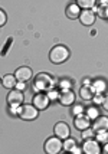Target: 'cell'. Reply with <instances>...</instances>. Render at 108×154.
<instances>
[{
  "label": "cell",
  "instance_id": "1",
  "mask_svg": "<svg viewBox=\"0 0 108 154\" xmlns=\"http://www.w3.org/2000/svg\"><path fill=\"white\" fill-rule=\"evenodd\" d=\"M69 58V49L63 45H56V46L52 48L51 54H49V59L52 63L55 65H59V63H63L65 60Z\"/></svg>",
  "mask_w": 108,
  "mask_h": 154
},
{
  "label": "cell",
  "instance_id": "2",
  "mask_svg": "<svg viewBox=\"0 0 108 154\" xmlns=\"http://www.w3.org/2000/svg\"><path fill=\"white\" fill-rule=\"evenodd\" d=\"M17 115L20 117L22 120L25 121H32L38 118V108L35 107L33 104L32 105H20L17 108Z\"/></svg>",
  "mask_w": 108,
  "mask_h": 154
},
{
  "label": "cell",
  "instance_id": "3",
  "mask_svg": "<svg viewBox=\"0 0 108 154\" xmlns=\"http://www.w3.org/2000/svg\"><path fill=\"white\" fill-rule=\"evenodd\" d=\"M43 147H45V151L48 154H58L62 150V140L58 138L56 135L51 137V138H48L45 141V146Z\"/></svg>",
  "mask_w": 108,
  "mask_h": 154
},
{
  "label": "cell",
  "instance_id": "4",
  "mask_svg": "<svg viewBox=\"0 0 108 154\" xmlns=\"http://www.w3.org/2000/svg\"><path fill=\"white\" fill-rule=\"evenodd\" d=\"M59 102H61L62 105H65V107H69V105H72L75 101V94L72 92V89L71 88H63L61 91V94H59Z\"/></svg>",
  "mask_w": 108,
  "mask_h": 154
},
{
  "label": "cell",
  "instance_id": "5",
  "mask_svg": "<svg viewBox=\"0 0 108 154\" xmlns=\"http://www.w3.org/2000/svg\"><path fill=\"white\" fill-rule=\"evenodd\" d=\"M25 100V97H23V92L22 91H17V89H13V91H10L9 95H7V102H9V105H12V107H20V104L23 102Z\"/></svg>",
  "mask_w": 108,
  "mask_h": 154
},
{
  "label": "cell",
  "instance_id": "6",
  "mask_svg": "<svg viewBox=\"0 0 108 154\" xmlns=\"http://www.w3.org/2000/svg\"><path fill=\"white\" fill-rule=\"evenodd\" d=\"M32 102L38 109H46L48 105H49V97L46 94H43V92H39V94H36L33 97Z\"/></svg>",
  "mask_w": 108,
  "mask_h": 154
},
{
  "label": "cell",
  "instance_id": "7",
  "mask_svg": "<svg viewBox=\"0 0 108 154\" xmlns=\"http://www.w3.org/2000/svg\"><path fill=\"white\" fill-rule=\"evenodd\" d=\"M54 133H55V135H56L58 138L65 140V138L69 137V127H68L66 122H58V124H55Z\"/></svg>",
  "mask_w": 108,
  "mask_h": 154
},
{
  "label": "cell",
  "instance_id": "8",
  "mask_svg": "<svg viewBox=\"0 0 108 154\" xmlns=\"http://www.w3.org/2000/svg\"><path fill=\"white\" fill-rule=\"evenodd\" d=\"M82 151L87 154H100L101 153V147L100 144L94 140H85L84 146H82Z\"/></svg>",
  "mask_w": 108,
  "mask_h": 154
},
{
  "label": "cell",
  "instance_id": "9",
  "mask_svg": "<svg viewBox=\"0 0 108 154\" xmlns=\"http://www.w3.org/2000/svg\"><path fill=\"white\" fill-rule=\"evenodd\" d=\"M14 76L19 82H27V81L32 78V69H29L27 66H20L16 69Z\"/></svg>",
  "mask_w": 108,
  "mask_h": 154
},
{
  "label": "cell",
  "instance_id": "10",
  "mask_svg": "<svg viewBox=\"0 0 108 154\" xmlns=\"http://www.w3.org/2000/svg\"><path fill=\"white\" fill-rule=\"evenodd\" d=\"M36 87L39 88V89H48V88H51L52 85V78L46 74H39L36 76Z\"/></svg>",
  "mask_w": 108,
  "mask_h": 154
},
{
  "label": "cell",
  "instance_id": "11",
  "mask_svg": "<svg viewBox=\"0 0 108 154\" xmlns=\"http://www.w3.org/2000/svg\"><path fill=\"white\" fill-rule=\"evenodd\" d=\"M92 130L95 133H102L108 130V117H97L92 124Z\"/></svg>",
  "mask_w": 108,
  "mask_h": 154
},
{
  "label": "cell",
  "instance_id": "12",
  "mask_svg": "<svg viewBox=\"0 0 108 154\" xmlns=\"http://www.w3.org/2000/svg\"><path fill=\"white\" fill-rule=\"evenodd\" d=\"M79 20H81L82 25H85V26H91V25H94L95 22V14L94 12H91L89 9H84L79 14Z\"/></svg>",
  "mask_w": 108,
  "mask_h": 154
},
{
  "label": "cell",
  "instance_id": "13",
  "mask_svg": "<svg viewBox=\"0 0 108 154\" xmlns=\"http://www.w3.org/2000/svg\"><path fill=\"white\" fill-rule=\"evenodd\" d=\"M75 127L76 130H85V128H89V120H88V117L85 115H78L76 118H75Z\"/></svg>",
  "mask_w": 108,
  "mask_h": 154
},
{
  "label": "cell",
  "instance_id": "14",
  "mask_svg": "<svg viewBox=\"0 0 108 154\" xmlns=\"http://www.w3.org/2000/svg\"><path fill=\"white\" fill-rule=\"evenodd\" d=\"M2 85L7 89H12L17 85V79H16V76L14 75H5L3 76V79H2Z\"/></svg>",
  "mask_w": 108,
  "mask_h": 154
},
{
  "label": "cell",
  "instance_id": "15",
  "mask_svg": "<svg viewBox=\"0 0 108 154\" xmlns=\"http://www.w3.org/2000/svg\"><path fill=\"white\" fill-rule=\"evenodd\" d=\"M79 14H81V10H79V6L76 3L69 5L66 7V16L69 19H76V17H79Z\"/></svg>",
  "mask_w": 108,
  "mask_h": 154
},
{
  "label": "cell",
  "instance_id": "16",
  "mask_svg": "<svg viewBox=\"0 0 108 154\" xmlns=\"http://www.w3.org/2000/svg\"><path fill=\"white\" fill-rule=\"evenodd\" d=\"M79 95H81V98L84 101H89L92 100V91L89 89L88 87H82L81 88V92H79Z\"/></svg>",
  "mask_w": 108,
  "mask_h": 154
},
{
  "label": "cell",
  "instance_id": "17",
  "mask_svg": "<svg viewBox=\"0 0 108 154\" xmlns=\"http://www.w3.org/2000/svg\"><path fill=\"white\" fill-rule=\"evenodd\" d=\"M95 2L97 0H76V5L82 9H91V7H94Z\"/></svg>",
  "mask_w": 108,
  "mask_h": 154
},
{
  "label": "cell",
  "instance_id": "18",
  "mask_svg": "<svg viewBox=\"0 0 108 154\" xmlns=\"http://www.w3.org/2000/svg\"><path fill=\"white\" fill-rule=\"evenodd\" d=\"M75 146H76V143H75L74 138H65V143L62 144V147L65 148L66 151H71V150H72Z\"/></svg>",
  "mask_w": 108,
  "mask_h": 154
},
{
  "label": "cell",
  "instance_id": "19",
  "mask_svg": "<svg viewBox=\"0 0 108 154\" xmlns=\"http://www.w3.org/2000/svg\"><path fill=\"white\" fill-rule=\"evenodd\" d=\"M94 135H95V131H94V130H89V128L82 130V138H84V140H91Z\"/></svg>",
  "mask_w": 108,
  "mask_h": 154
},
{
  "label": "cell",
  "instance_id": "20",
  "mask_svg": "<svg viewBox=\"0 0 108 154\" xmlns=\"http://www.w3.org/2000/svg\"><path fill=\"white\" fill-rule=\"evenodd\" d=\"M6 20H7V16H6V13L0 9V27L2 26H5V23H6Z\"/></svg>",
  "mask_w": 108,
  "mask_h": 154
},
{
  "label": "cell",
  "instance_id": "21",
  "mask_svg": "<svg viewBox=\"0 0 108 154\" xmlns=\"http://www.w3.org/2000/svg\"><path fill=\"white\" fill-rule=\"evenodd\" d=\"M100 141H107V134H105V131H102V133H98V137H97Z\"/></svg>",
  "mask_w": 108,
  "mask_h": 154
},
{
  "label": "cell",
  "instance_id": "22",
  "mask_svg": "<svg viewBox=\"0 0 108 154\" xmlns=\"http://www.w3.org/2000/svg\"><path fill=\"white\" fill-rule=\"evenodd\" d=\"M49 92H51V94L48 95V97H51L52 100H56V98L59 97V95H58V92H56V91H54V89H52V91H49Z\"/></svg>",
  "mask_w": 108,
  "mask_h": 154
},
{
  "label": "cell",
  "instance_id": "23",
  "mask_svg": "<svg viewBox=\"0 0 108 154\" xmlns=\"http://www.w3.org/2000/svg\"><path fill=\"white\" fill-rule=\"evenodd\" d=\"M102 108H104L105 111H108V97L104 98V101H102Z\"/></svg>",
  "mask_w": 108,
  "mask_h": 154
},
{
  "label": "cell",
  "instance_id": "24",
  "mask_svg": "<svg viewBox=\"0 0 108 154\" xmlns=\"http://www.w3.org/2000/svg\"><path fill=\"white\" fill-rule=\"evenodd\" d=\"M102 153H104V154H108V143L105 144V146H104V148H102Z\"/></svg>",
  "mask_w": 108,
  "mask_h": 154
},
{
  "label": "cell",
  "instance_id": "25",
  "mask_svg": "<svg viewBox=\"0 0 108 154\" xmlns=\"http://www.w3.org/2000/svg\"><path fill=\"white\" fill-rule=\"evenodd\" d=\"M102 101H104V98H102V97H97V98H95V102H101V104H102Z\"/></svg>",
  "mask_w": 108,
  "mask_h": 154
},
{
  "label": "cell",
  "instance_id": "26",
  "mask_svg": "<svg viewBox=\"0 0 108 154\" xmlns=\"http://www.w3.org/2000/svg\"><path fill=\"white\" fill-rule=\"evenodd\" d=\"M62 87H63V88H69V87H71V84H69V82H62Z\"/></svg>",
  "mask_w": 108,
  "mask_h": 154
},
{
  "label": "cell",
  "instance_id": "27",
  "mask_svg": "<svg viewBox=\"0 0 108 154\" xmlns=\"http://www.w3.org/2000/svg\"><path fill=\"white\" fill-rule=\"evenodd\" d=\"M74 111H75V112H81V111H82V108H81V107H75Z\"/></svg>",
  "mask_w": 108,
  "mask_h": 154
}]
</instances>
